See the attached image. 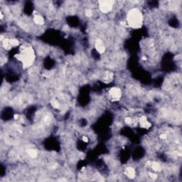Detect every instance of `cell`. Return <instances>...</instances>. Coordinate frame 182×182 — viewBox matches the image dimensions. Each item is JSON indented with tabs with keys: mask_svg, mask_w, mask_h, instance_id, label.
<instances>
[{
	"mask_svg": "<svg viewBox=\"0 0 182 182\" xmlns=\"http://www.w3.org/2000/svg\"><path fill=\"white\" fill-rule=\"evenodd\" d=\"M109 94L110 98H112V100L115 101V100H118L121 97V90L118 88H113L109 90Z\"/></svg>",
	"mask_w": 182,
	"mask_h": 182,
	"instance_id": "obj_3",
	"label": "cell"
},
{
	"mask_svg": "<svg viewBox=\"0 0 182 182\" xmlns=\"http://www.w3.org/2000/svg\"><path fill=\"white\" fill-rule=\"evenodd\" d=\"M100 9L103 12H108L112 8V1H100Z\"/></svg>",
	"mask_w": 182,
	"mask_h": 182,
	"instance_id": "obj_2",
	"label": "cell"
},
{
	"mask_svg": "<svg viewBox=\"0 0 182 182\" xmlns=\"http://www.w3.org/2000/svg\"><path fill=\"white\" fill-rule=\"evenodd\" d=\"M128 22L133 28H139L142 26L143 16L142 13L138 9H134L128 14Z\"/></svg>",
	"mask_w": 182,
	"mask_h": 182,
	"instance_id": "obj_1",
	"label": "cell"
},
{
	"mask_svg": "<svg viewBox=\"0 0 182 182\" xmlns=\"http://www.w3.org/2000/svg\"><path fill=\"white\" fill-rule=\"evenodd\" d=\"M95 48L96 50L100 53H103L105 51V46H104L103 41L100 39H98L95 41Z\"/></svg>",
	"mask_w": 182,
	"mask_h": 182,
	"instance_id": "obj_4",
	"label": "cell"
},
{
	"mask_svg": "<svg viewBox=\"0 0 182 182\" xmlns=\"http://www.w3.org/2000/svg\"><path fill=\"white\" fill-rule=\"evenodd\" d=\"M124 173H125L126 176H127V177L134 178L135 176V171L133 168H132V167H127V168L126 169Z\"/></svg>",
	"mask_w": 182,
	"mask_h": 182,
	"instance_id": "obj_5",
	"label": "cell"
},
{
	"mask_svg": "<svg viewBox=\"0 0 182 182\" xmlns=\"http://www.w3.org/2000/svg\"><path fill=\"white\" fill-rule=\"evenodd\" d=\"M33 21H34V22L36 24H38V25H42V24H44V18H43L42 16L40 15L35 16L34 18H33Z\"/></svg>",
	"mask_w": 182,
	"mask_h": 182,
	"instance_id": "obj_6",
	"label": "cell"
}]
</instances>
